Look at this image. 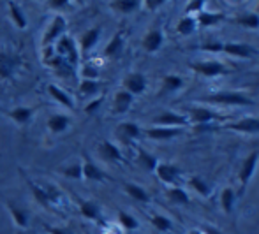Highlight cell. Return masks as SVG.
Segmentation results:
<instances>
[{"label":"cell","mask_w":259,"mask_h":234,"mask_svg":"<svg viewBox=\"0 0 259 234\" xmlns=\"http://www.w3.org/2000/svg\"><path fill=\"white\" fill-rule=\"evenodd\" d=\"M122 50H123V32H118V34L113 35L111 41L106 44L104 55L106 57H116Z\"/></svg>","instance_id":"obj_25"},{"label":"cell","mask_w":259,"mask_h":234,"mask_svg":"<svg viewBox=\"0 0 259 234\" xmlns=\"http://www.w3.org/2000/svg\"><path fill=\"white\" fill-rule=\"evenodd\" d=\"M191 118H192V122H196V123H206V122H211L213 118H217V115L211 113L210 109H206V108H198V106H194V108L191 109Z\"/></svg>","instance_id":"obj_26"},{"label":"cell","mask_w":259,"mask_h":234,"mask_svg":"<svg viewBox=\"0 0 259 234\" xmlns=\"http://www.w3.org/2000/svg\"><path fill=\"white\" fill-rule=\"evenodd\" d=\"M184 132V129H177V127H154V129H148L147 136L150 139H173V137L180 136Z\"/></svg>","instance_id":"obj_17"},{"label":"cell","mask_w":259,"mask_h":234,"mask_svg":"<svg viewBox=\"0 0 259 234\" xmlns=\"http://www.w3.org/2000/svg\"><path fill=\"white\" fill-rule=\"evenodd\" d=\"M101 34H103V28L101 27H94V28H90V30H87L85 34L81 35V39H79V46H78L79 53H89V51L99 42Z\"/></svg>","instance_id":"obj_10"},{"label":"cell","mask_w":259,"mask_h":234,"mask_svg":"<svg viewBox=\"0 0 259 234\" xmlns=\"http://www.w3.org/2000/svg\"><path fill=\"white\" fill-rule=\"evenodd\" d=\"M155 173L159 176V180L164 181V183H175L178 180V176H180V169L177 166H173V164H159Z\"/></svg>","instance_id":"obj_19"},{"label":"cell","mask_w":259,"mask_h":234,"mask_svg":"<svg viewBox=\"0 0 259 234\" xmlns=\"http://www.w3.org/2000/svg\"><path fill=\"white\" fill-rule=\"evenodd\" d=\"M118 222L122 227L127 229V231H134V229L140 227V222L136 220V217L129 215L127 211H118Z\"/></svg>","instance_id":"obj_36"},{"label":"cell","mask_w":259,"mask_h":234,"mask_svg":"<svg viewBox=\"0 0 259 234\" xmlns=\"http://www.w3.org/2000/svg\"><path fill=\"white\" fill-rule=\"evenodd\" d=\"M236 21H238V23L242 25V27L259 28V14H256V13H247V14H243V16H240Z\"/></svg>","instance_id":"obj_40"},{"label":"cell","mask_w":259,"mask_h":234,"mask_svg":"<svg viewBox=\"0 0 259 234\" xmlns=\"http://www.w3.org/2000/svg\"><path fill=\"white\" fill-rule=\"evenodd\" d=\"M62 174H64L65 178H71V180H83L81 162H76V164H71V166L64 167V169H62Z\"/></svg>","instance_id":"obj_38"},{"label":"cell","mask_w":259,"mask_h":234,"mask_svg":"<svg viewBox=\"0 0 259 234\" xmlns=\"http://www.w3.org/2000/svg\"><path fill=\"white\" fill-rule=\"evenodd\" d=\"M167 199H169L171 203H177V204H189L191 203L189 194L180 187H173V189L167 190Z\"/></svg>","instance_id":"obj_32"},{"label":"cell","mask_w":259,"mask_h":234,"mask_svg":"<svg viewBox=\"0 0 259 234\" xmlns=\"http://www.w3.org/2000/svg\"><path fill=\"white\" fill-rule=\"evenodd\" d=\"M222 20H224V16H222L221 13H208V11H201L196 23L203 25V27H213V25L221 23Z\"/></svg>","instance_id":"obj_30"},{"label":"cell","mask_w":259,"mask_h":234,"mask_svg":"<svg viewBox=\"0 0 259 234\" xmlns=\"http://www.w3.org/2000/svg\"><path fill=\"white\" fill-rule=\"evenodd\" d=\"M138 162H140L147 171H155L157 166H159V162H157L155 157L150 155V153L143 148H138Z\"/></svg>","instance_id":"obj_29"},{"label":"cell","mask_w":259,"mask_h":234,"mask_svg":"<svg viewBox=\"0 0 259 234\" xmlns=\"http://www.w3.org/2000/svg\"><path fill=\"white\" fill-rule=\"evenodd\" d=\"M205 7V0H194V2H191L187 6V13H199V11Z\"/></svg>","instance_id":"obj_43"},{"label":"cell","mask_w":259,"mask_h":234,"mask_svg":"<svg viewBox=\"0 0 259 234\" xmlns=\"http://www.w3.org/2000/svg\"><path fill=\"white\" fill-rule=\"evenodd\" d=\"M109 6H111L115 11H118V13L129 14V13H134V11L140 9L141 2H138V0H115V2H111Z\"/></svg>","instance_id":"obj_27"},{"label":"cell","mask_w":259,"mask_h":234,"mask_svg":"<svg viewBox=\"0 0 259 234\" xmlns=\"http://www.w3.org/2000/svg\"><path fill=\"white\" fill-rule=\"evenodd\" d=\"M99 155L103 157L104 160L108 162H122L123 157H122V152L118 150V146L113 145L111 141H103L99 145Z\"/></svg>","instance_id":"obj_18"},{"label":"cell","mask_w":259,"mask_h":234,"mask_svg":"<svg viewBox=\"0 0 259 234\" xmlns=\"http://www.w3.org/2000/svg\"><path fill=\"white\" fill-rule=\"evenodd\" d=\"M226 129L236 130V132H245V134H254L259 132V118H242L235 123H226Z\"/></svg>","instance_id":"obj_13"},{"label":"cell","mask_w":259,"mask_h":234,"mask_svg":"<svg viewBox=\"0 0 259 234\" xmlns=\"http://www.w3.org/2000/svg\"><path fill=\"white\" fill-rule=\"evenodd\" d=\"M259 162V152H252L243 162L242 169H240V181H242V187L245 189V185L249 183V180L252 178L254 171H256V166Z\"/></svg>","instance_id":"obj_11"},{"label":"cell","mask_w":259,"mask_h":234,"mask_svg":"<svg viewBox=\"0 0 259 234\" xmlns=\"http://www.w3.org/2000/svg\"><path fill=\"white\" fill-rule=\"evenodd\" d=\"M152 224H154L155 229H159V231H169L171 229V220L167 217H164V215H154L152 217Z\"/></svg>","instance_id":"obj_42"},{"label":"cell","mask_w":259,"mask_h":234,"mask_svg":"<svg viewBox=\"0 0 259 234\" xmlns=\"http://www.w3.org/2000/svg\"><path fill=\"white\" fill-rule=\"evenodd\" d=\"M222 51L228 55H235V57H240V58H254L257 57L259 51L256 48L249 46V44H240V42H228L222 48Z\"/></svg>","instance_id":"obj_9"},{"label":"cell","mask_w":259,"mask_h":234,"mask_svg":"<svg viewBox=\"0 0 259 234\" xmlns=\"http://www.w3.org/2000/svg\"><path fill=\"white\" fill-rule=\"evenodd\" d=\"M235 190L233 189H224L222 190V196H221V203H222V208H224L226 213H231L233 208H235Z\"/></svg>","instance_id":"obj_35"},{"label":"cell","mask_w":259,"mask_h":234,"mask_svg":"<svg viewBox=\"0 0 259 234\" xmlns=\"http://www.w3.org/2000/svg\"><path fill=\"white\" fill-rule=\"evenodd\" d=\"M7 206V210H9L11 217H13V222L18 225V227L21 229H27L28 227V213L25 210H21V208H18L16 204H13L11 201H4Z\"/></svg>","instance_id":"obj_22"},{"label":"cell","mask_w":259,"mask_h":234,"mask_svg":"<svg viewBox=\"0 0 259 234\" xmlns=\"http://www.w3.org/2000/svg\"><path fill=\"white\" fill-rule=\"evenodd\" d=\"M191 187L196 190V192L199 194V196H205L208 197L210 196V187L206 185V181L203 180V178H199V176H194L191 180Z\"/></svg>","instance_id":"obj_41"},{"label":"cell","mask_w":259,"mask_h":234,"mask_svg":"<svg viewBox=\"0 0 259 234\" xmlns=\"http://www.w3.org/2000/svg\"><path fill=\"white\" fill-rule=\"evenodd\" d=\"M48 93H50V97L53 99V101H57L58 104H62V106H65V108H69V109H72L74 108V99L71 97V93H67L64 88H60L58 85H48Z\"/></svg>","instance_id":"obj_20"},{"label":"cell","mask_w":259,"mask_h":234,"mask_svg":"<svg viewBox=\"0 0 259 234\" xmlns=\"http://www.w3.org/2000/svg\"><path fill=\"white\" fill-rule=\"evenodd\" d=\"M191 69L198 72V74H201V76H208V78H213V76L224 74V72H226L224 64H221V62H215V60L194 62V64H191Z\"/></svg>","instance_id":"obj_5"},{"label":"cell","mask_w":259,"mask_h":234,"mask_svg":"<svg viewBox=\"0 0 259 234\" xmlns=\"http://www.w3.org/2000/svg\"><path fill=\"white\" fill-rule=\"evenodd\" d=\"M81 167H83V178H85V180H90V181H106L109 178L108 174H106L104 171L101 169V167H97L90 159L83 160Z\"/></svg>","instance_id":"obj_12"},{"label":"cell","mask_w":259,"mask_h":234,"mask_svg":"<svg viewBox=\"0 0 259 234\" xmlns=\"http://www.w3.org/2000/svg\"><path fill=\"white\" fill-rule=\"evenodd\" d=\"M65 30H67V20H65L62 14H57V16L52 20L48 30L45 32V37H42V50L45 48H53L57 44V41L60 37L65 35Z\"/></svg>","instance_id":"obj_3"},{"label":"cell","mask_w":259,"mask_h":234,"mask_svg":"<svg viewBox=\"0 0 259 234\" xmlns=\"http://www.w3.org/2000/svg\"><path fill=\"white\" fill-rule=\"evenodd\" d=\"M222 48H224L222 42H210V44L203 46V50L205 51H222Z\"/></svg>","instance_id":"obj_46"},{"label":"cell","mask_w":259,"mask_h":234,"mask_svg":"<svg viewBox=\"0 0 259 234\" xmlns=\"http://www.w3.org/2000/svg\"><path fill=\"white\" fill-rule=\"evenodd\" d=\"M25 181H27V185L30 187L32 194H34V199L37 201V203L41 204V206H46L48 210H52L53 203H52V199H50L48 192H46L45 185H37L35 181H32L28 176H25Z\"/></svg>","instance_id":"obj_15"},{"label":"cell","mask_w":259,"mask_h":234,"mask_svg":"<svg viewBox=\"0 0 259 234\" xmlns=\"http://www.w3.org/2000/svg\"><path fill=\"white\" fill-rule=\"evenodd\" d=\"M79 76H81V79L97 81V78H99V69L92 64H85V65H81V69H79Z\"/></svg>","instance_id":"obj_39"},{"label":"cell","mask_w":259,"mask_h":234,"mask_svg":"<svg viewBox=\"0 0 259 234\" xmlns=\"http://www.w3.org/2000/svg\"><path fill=\"white\" fill-rule=\"evenodd\" d=\"M116 136L122 141L129 143L133 139H138L141 136V129L133 122H122L118 127H116Z\"/></svg>","instance_id":"obj_16"},{"label":"cell","mask_w":259,"mask_h":234,"mask_svg":"<svg viewBox=\"0 0 259 234\" xmlns=\"http://www.w3.org/2000/svg\"><path fill=\"white\" fill-rule=\"evenodd\" d=\"M99 90H101L99 81H90V79H81V81H79V93L85 95V97L99 93Z\"/></svg>","instance_id":"obj_33"},{"label":"cell","mask_w":259,"mask_h":234,"mask_svg":"<svg viewBox=\"0 0 259 234\" xmlns=\"http://www.w3.org/2000/svg\"><path fill=\"white\" fill-rule=\"evenodd\" d=\"M145 4H147V7H148V9H152V11H154V9H157V7H160V6H162V4H164V0H148V2H145Z\"/></svg>","instance_id":"obj_47"},{"label":"cell","mask_w":259,"mask_h":234,"mask_svg":"<svg viewBox=\"0 0 259 234\" xmlns=\"http://www.w3.org/2000/svg\"><path fill=\"white\" fill-rule=\"evenodd\" d=\"M37 108H28V106H18V108H13L7 111V116L13 120L18 125H28L34 118Z\"/></svg>","instance_id":"obj_7"},{"label":"cell","mask_w":259,"mask_h":234,"mask_svg":"<svg viewBox=\"0 0 259 234\" xmlns=\"http://www.w3.org/2000/svg\"><path fill=\"white\" fill-rule=\"evenodd\" d=\"M210 102H217V104H226V106H252L254 102L249 97H245L240 92H217L211 93L208 97Z\"/></svg>","instance_id":"obj_4"},{"label":"cell","mask_w":259,"mask_h":234,"mask_svg":"<svg viewBox=\"0 0 259 234\" xmlns=\"http://www.w3.org/2000/svg\"><path fill=\"white\" fill-rule=\"evenodd\" d=\"M123 90L131 95H140L147 90V78L140 72H131L123 78Z\"/></svg>","instance_id":"obj_6"},{"label":"cell","mask_w":259,"mask_h":234,"mask_svg":"<svg viewBox=\"0 0 259 234\" xmlns=\"http://www.w3.org/2000/svg\"><path fill=\"white\" fill-rule=\"evenodd\" d=\"M189 234H203V232H201V231H191Z\"/></svg>","instance_id":"obj_49"},{"label":"cell","mask_w":259,"mask_h":234,"mask_svg":"<svg viewBox=\"0 0 259 234\" xmlns=\"http://www.w3.org/2000/svg\"><path fill=\"white\" fill-rule=\"evenodd\" d=\"M7 6H9V14H11V20H13V23L16 25L20 30H25L28 21H27V16H25L23 9H21V6L18 2H13V0H11Z\"/></svg>","instance_id":"obj_23"},{"label":"cell","mask_w":259,"mask_h":234,"mask_svg":"<svg viewBox=\"0 0 259 234\" xmlns=\"http://www.w3.org/2000/svg\"><path fill=\"white\" fill-rule=\"evenodd\" d=\"M125 192L129 194L133 199L140 201V203H148V201H150V196H148L147 190L136 183H125Z\"/></svg>","instance_id":"obj_31"},{"label":"cell","mask_w":259,"mask_h":234,"mask_svg":"<svg viewBox=\"0 0 259 234\" xmlns=\"http://www.w3.org/2000/svg\"><path fill=\"white\" fill-rule=\"evenodd\" d=\"M203 234H222V232L217 231V229H213V227H205L203 229Z\"/></svg>","instance_id":"obj_48"},{"label":"cell","mask_w":259,"mask_h":234,"mask_svg":"<svg viewBox=\"0 0 259 234\" xmlns=\"http://www.w3.org/2000/svg\"><path fill=\"white\" fill-rule=\"evenodd\" d=\"M71 125V118L67 115H62V113H57V115H52L48 118V129L50 132L53 134H62L69 129Z\"/></svg>","instance_id":"obj_21"},{"label":"cell","mask_w":259,"mask_h":234,"mask_svg":"<svg viewBox=\"0 0 259 234\" xmlns=\"http://www.w3.org/2000/svg\"><path fill=\"white\" fill-rule=\"evenodd\" d=\"M48 6L50 7H55V9H62V7H67V6H71V2L69 0H50L48 2Z\"/></svg>","instance_id":"obj_45"},{"label":"cell","mask_w":259,"mask_h":234,"mask_svg":"<svg viewBox=\"0 0 259 234\" xmlns=\"http://www.w3.org/2000/svg\"><path fill=\"white\" fill-rule=\"evenodd\" d=\"M162 42H164L162 32H160V30H152V32H148V34L145 35L143 48L148 51V53H154V51H157L160 46H162Z\"/></svg>","instance_id":"obj_24"},{"label":"cell","mask_w":259,"mask_h":234,"mask_svg":"<svg viewBox=\"0 0 259 234\" xmlns=\"http://www.w3.org/2000/svg\"><path fill=\"white\" fill-rule=\"evenodd\" d=\"M79 211L85 218H90V220H97L101 217L99 206L92 201H79Z\"/></svg>","instance_id":"obj_28"},{"label":"cell","mask_w":259,"mask_h":234,"mask_svg":"<svg viewBox=\"0 0 259 234\" xmlns=\"http://www.w3.org/2000/svg\"><path fill=\"white\" fill-rule=\"evenodd\" d=\"M154 123H157V127H177V129H182L189 123V120L182 115H177L173 111H166L162 115L155 116Z\"/></svg>","instance_id":"obj_8"},{"label":"cell","mask_w":259,"mask_h":234,"mask_svg":"<svg viewBox=\"0 0 259 234\" xmlns=\"http://www.w3.org/2000/svg\"><path fill=\"white\" fill-rule=\"evenodd\" d=\"M55 50H57L55 51V55H58L60 58H64L69 65H78L79 64V48L71 37H67V35L60 37L57 41V44H55Z\"/></svg>","instance_id":"obj_2"},{"label":"cell","mask_w":259,"mask_h":234,"mask_svg":"<svg viewBox=\"0 0 259 234\" xmlns=\"http://www.w3.org/2000/svg\"><path fill=\"white\" fill-rule=\"evenodd\" d=\"M133 102H134V95H131L125 90H118L115 93V99H113V111L116 115H123V113H127L131 109Z\"/></svg>","instance_id":"obj_14"},{"label":"cell","mask_w":259,"mask_h":234,"mask_svg":"<svg viewBox=\"0 0 259 234\" xmlns=\"http://www.w3.org/2000/svg\"><path fill=\"white\" fill-rule=\"evenodd\" d=\"M178 34H182V35H191L192 32L196 30V20L192 16H185V18H182L180 21H178Z\"/></svg>","instance_id":"obj_37"},{"label":"cell","mask_w":259,"mask_h":234,"mask_svg":"<svg viewBox=\"0 0 259 234\" xmlns=\"http://www.w3.org/2000/svg\"><path fill=\"white\" fill-rule=\"evenodd\" d=\"M23 65L21 55L14 50H0V79H13Z\"/></svg>","instance_id":"obj_1"},{"label":"cell","mask_w":259,"mask_h":234,"mask_svg":"<svg viewBox=\"0 0 259 234\" xmlns=\"http://www.w3.org/2000/svg\"><path fill=\"white\" fill-rule=\"evenodd\" d=\"M103 101H104V97L101 95V97H97L96 101H92L90 104H87V108H85V113H94L97 108H99L101 104H103Z\"/></svg>","instance_id":"obj_44"},{"label":"cell","mask_w":259,"mask_h":234,"mask_svg":"<svg viewBox=\"0 0 259 234\" xmlns=\"http://www.w3.org/2000/svg\"><path fill=\"white\" fill-rule=\"evenodd\" d=\"M184 85V79L177 74H167L164 78V85H162V92H175V90L182 88Z\"/></svg>","instance_id":"obj_34"}]
</instances>
